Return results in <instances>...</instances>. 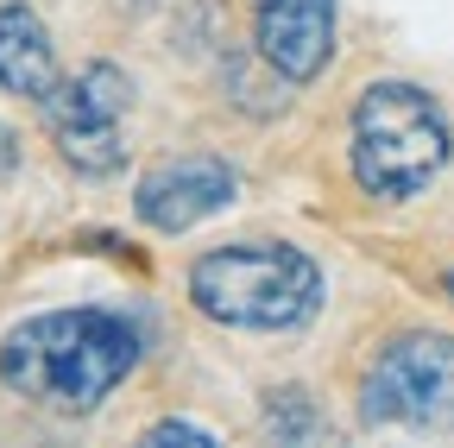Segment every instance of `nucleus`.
Here are the masks:
<instances>
[{"mask_svg": "<svg viewBox=\"0 0 454 448\" xmlns=\"http://www.w3.org/2000/svg\"><path fill=\"white\" fill-rule=\"evenodd\" d=\"M145 342L127 316L114 310H44L20 328L0 334V385L13 398L57 411V417H89L139 366Z\"/></svg>", "mask_w": 454, "mask_h": 448, "instance_id": "nucleus-1", "label": "nucleus"}, {"mask_svg": "<svg viewBox=\"0 0 454 448\" xmlns=\"http://www.w3.org/2000/svg\"><path fill=\"white\" fill-rule=\"evenodd\" d=\"M190 303L240 334H297L316 322L328 285L322 265L291 240H227L190 259Z\"/></svg>", "mask_w": 454, "mask_h": 448, "instance_id": "nucleus-2", "label": "nucleus"}, {"mask_svg": "<svg viewBox=\"0 0 454 448\" xmlns=\"http://www.w3.org/2000/svg\"><path fill=\"white\" fill-rule=\"evenodd\" d=\"M454 158V127L423 83H366L348 114V171L372 202L423 196Z\"/></svg>", "mask_w": 454, "mask_h": 448, "instance_id": "nucleus-3", "label": "nucleus"}, {"mask_svg": "<svg viewBox=\"0 0 454 448\" xmlns=\"http://www.w3.org/2000/svg\"><path fill=\"white\" fill-rule=\"evenodd\" d=\"M127 107H133V76L121 64L95 58L76 76H57V89L38 101V114H44V133H51L57 158L76 177H114L133 158Z\"/></svg>", "mask_w": 454, "mask_h": 448, "instance_id": "nucleus-4", "label": "nucleus"}, {"mask_svg": "<svg viewBox=\"0 0 454 448\" xmlns=\"http://www.w3.org/2000/svg\"><path fill=\"white\" fill-rule=\"evenodd\" d=\"M360 417L372 429H454V334H397L360 379Z\"/></svg>", "mask_w": 454, "mask_h": 448, "instance_id": "nucleus-5", "label": "nucleus"}, {"mask_svg": "<svg viewBox=\"0 0 454 448\" xmlns=\"http://www.w3.org/2000/svg\"><path fill=\"white\" fill-rule=\"evenodd\" d=\"M240 196V171L215 152H190V158H164L139 177L133 215L158 234H190L202 228L208 215H221L227 202Z\"/></svg>", "mask_w": 454, "mask_h": 448, "instance_id": "nucleus-6", "label": "nucleus"}, {"mask_svg": "<svg viewBox=\"0 0 454 448\" xmlns=\"http://www.w3.org/2000/svg\"><path fill=\"white\" fill-rule=\"evenodd\" d=\"M253 44L284 83H316L334 58V0H253Z\"/></svg>", "mask_w": 454, "mask_h": 448, "instance_id": "nucleus-7", "label": "nucleus"}, {"mask_svg": "<svg viewBox=\"0 0 454 448\" xmlns=\"http://www.w3.org/2000/svg\"><path fill=\"white\" fill-rule=\"evenodd\" d=\"M51 89H57V44L26 0H7L0 7V95L44 101Z\"/></svg>", "mask_w": 454, "mask_h": 448, "instance_id": "nucleus-8", "label": "nucleus"}, {"mask_svg": "<svg viewBox=\"0 0 454 448\" xmlns=\"http://www.w3.org/2000/svg\"><path fill=\"white\" fill-rule=\"evenodd\" d=\"M265 417H271V436H291V442L322 436V417L309 411L303 391H271V398H265Z\"/></svg>", "mask_w": 454, "mask_h": 448, "instance_id": "nucleus-9", "label": "nucleus"}, {"mask_svg": "<svg viewBox=\"0 0 454 448\" xmlns=\"http://www.w3.org/2000/svg\"><path fill=\"white\" fill-rule=\"evenodd\" d=\"M145 442H215V429L208 423H190V417H164V423L145 429Z\"/></svg>", "mask_w": 454, "mask_h": 448, "instance_id": "nucleus-10", "label": "nucleus"}, {"mask_svg": "<svg viewBox=\"0 0 454 448\" xmlns=\"http://www.w3.org/2000/svg\"><path fill=\"white\" fill-rule=\"evenodd\" d=\"M13 158H20V133L0 127V171H13Z\"/></svg>", "mask_w": 454, "mask_h": 448, "instance_id": "nucleus-11", "label": "nucleus"}, {"mask_svg": "<svg viewBox=\"0 0 454 448\" xmlns=\"http://www.w3.org/2000/svg\"><path fill=\"white\" fill-rule=\"evenodd\" d=\"M442 285H448V297H454V271H448V278H442Z\"/></svg>", "mask_w": 454, "mask_h": 448, "instance_id": "nucleus-12", "label": "nucleus"}]
</instances>
